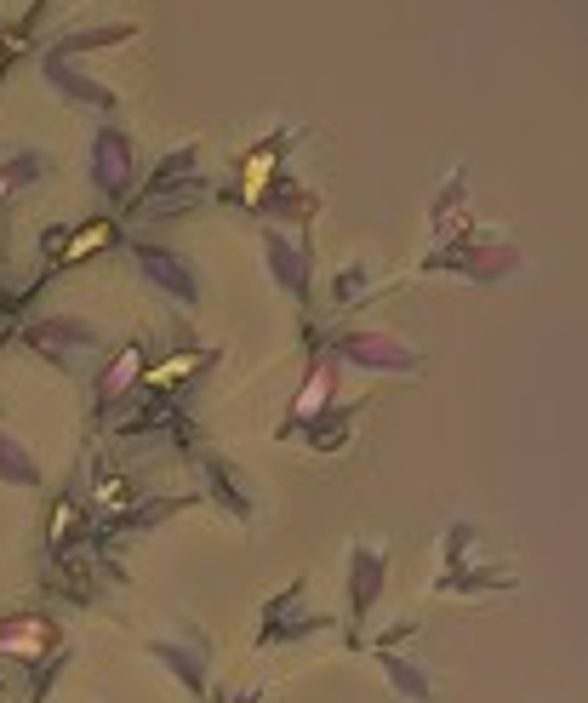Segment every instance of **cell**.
Returning a JSON list of instances; mask_svg holds the SVG:
<instances>
[{
    "label": "cell",
    "mask_w": 588,
    "mask_h": 703,
    "mask_svg": "<svg viewBox=\"0 0 588 703\" xmlns=\"http://www.w3.org/2000/svg\"><path fill=\"white\" fill-rule=\"evenodd\" d=\"M349 355H360V361H394V366H406V361H412L406 349H389L383 338H354V343H349Z\"/></svg>",
    "instance_id": "obj_4"
},
{
    "label": "cell",
    "mask_w": 588,
    "mask_h": 703,
    "mask_svg": "<svg viewBox=\"0 0 588 703\" xmlns=\"http://www.w3.org/2000/svg\"><path fill=\"white\" fill-rule=\"evenodd\" d=\"M138 263H143V275H155V286H166L172 298H183V303H195V298H200L195 269H189V263H177L172 252H155V246H138Z\"/></svg>",
    "instance_id": "obj_1"
},
{
    "label": "cell",
    "mask_w": 588,
    "mask_h": 703,
    "mask_svg": "<svg viewBox=\"0 0 588 703\" xmlns=\"http://www.w3.org/2000/svg\"><path fill=\"white\" fill-rule=\"evenodd\" d=\"M92 172H98V183L109 189V195H126V172H132V149H126V138H120V132H103V138L92 143Z\"/></svg>",
    "instance_id": "obj_2"
},
{
    "label": "cell",
    "mask_w": 588,
    "mask_h": 703,
    "mask_svg": "<svg viewBox=\"0 0 588 703\" xmlns=\"http://www.w3.org/2000/svg\"><path fill=\"white\" fill-rule=\"evenodd\" d=\"M269 263H280V281L292 286V292H303V258L286 246V235H269Z\"/></svg>",
    "instance_id": "obj_3"
},
{
    "label": "cell",
    "mask_w": 588,
    "mask_h": 703,
    "mask_svg": "<svg viewBox=\"0 0 588 703\" xmlns=\"http://www.w3.org/2000/svg\"><path fill=\"white\" fill-rule=\"evenodd\" d=\"M0 475H6V481H23V486L35 481V469H29V458H23V452H18L12 441H0Z\"/></svg>",
    "instance_id": "obj_5"
}]
</instances>
